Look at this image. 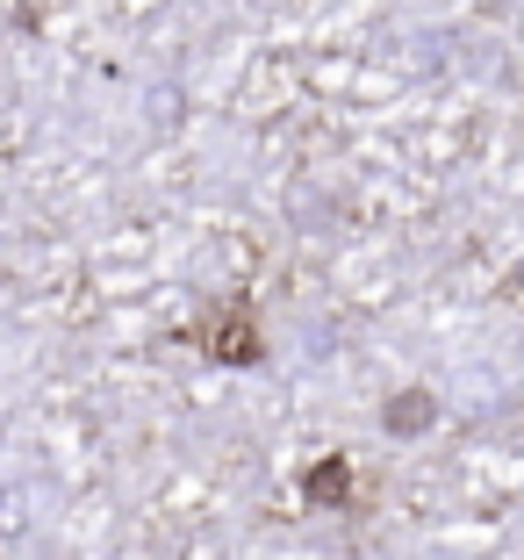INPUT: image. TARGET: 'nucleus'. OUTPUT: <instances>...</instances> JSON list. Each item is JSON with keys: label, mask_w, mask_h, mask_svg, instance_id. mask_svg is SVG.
<instances>
[{"label": "nucleus", "mask_w": 524, "mask_h": 560, "mask_svg": "<svg viewBox=\"0 0 524 560\" xmlns=\"http://www.w3.org/2000/svg\"><path fill=\"white\" fill-rule=\"evenodd\" d=\"M352 489H360V475H352V460H316L310 475H302V503H316V511H338V503H352Z\"/></svg>", "instance_id": "f257e3e1"}, {"label": "nucleus", "mask_w": 524, "mask_h": 560, "mask_svg": "<svg viewBox=\"0 0 524 560\" xmlns=\"http://www.w3.org/2000/svg\"><path fill=\"white\" fill-rule=\"evenodd\" d=\"M209 352H216V360H230V366H237V360H266V346H259V324H252V316H237V310H223V316H216V338H209Z\"/></svg>", "instance_id": "f03ea898"}, {"label": "nucleus", "mask_w": 524, "mask_h": 560, "mask_svg": "<svg viewBox=\"0 0 524 560\" xmlns=\"http://www.w3.org/2000/svg\"><path fill=\"white\" fill-rule=\"evenodd\" d=\"M381 424H388L395 439H417V431H431V424H439V402H431L424 388H403V396H395L388 410H381Z\"/></svg>", "instance_id": "7ed1b4c3"}]
</instances>
